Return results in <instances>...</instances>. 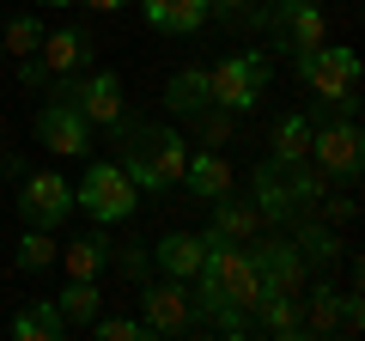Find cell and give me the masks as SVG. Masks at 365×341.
Returning a JSON list of instances; mask_svg holds the SVG:
<instances>
[{
    "label": "cell",
    "mask_w": 365,
    "mask_h": 341,
    "mask_svg": "<svg viewBox=\"0 0 365 341\" xmlns=\"http://www.w3.org/2000/svg\"><path fill=\"white\" fill-rule=\"evenodd\" d=\"M195 287V305L201 311H213V305H237V311H256L262 299V275H256V256L237 244H213L207 263H201V275L189 280Z\"/></svg>",
    "instance_id": "6da1fadb"
},
{
    "label": "cell",
    "mask_w": 365,
    "mask_h": 341,
    "mask_svg": "<svg viewBox=\"0 0 365 341\" xmlns=\"http://www.w3.org/2000/svg\"><path fill=\"white\" fill-rule=\"evenodd\" d=\"M213 244H225V238H213V232H170V238H158V250H153V263L165 268L170 280H189L201 275V263H207V250Z\"/></svg>",
    "instance_id": "7c38bea8"
},
{
    "label": "cell",
    "mask_w": 365,
    "mask_h": 341,
    "mask_svg": "<svg viewBox=\"0 0 365 341\" xmlns=\"http://www.w3.org/2000/svg\"><path fill=\"white\" fill-rule=\"evenodd\" d=\"M299 79L323 98V104H335L341 116L359 110V55H353L347 43H323V49L299 55Z\"/></svg>",
    "instance_id": "3957f363"
},
{
    "label": "cell",
    "mask_w": 365,
    "mask_h": 341,
    "mask_svg": "<svg viewBox=\"0 0 365 341\" xmlns=\"http://www.w3.org/2000/svg\"><path fill=\"white\" fill-rule=\"evenodd\" d=\"M55 263L67 268V280H98V275H104V263H110V238L91 232V238H79V244H67Z\"/></svg>",
    "instance_id": "44dd1931"
},
{
    "label": "cell",
    "mask_w": 365,
    "mask_h": 341,
    "mask_svg": "<svg viewBox=\"0 0 365 341\" xmlns=\"http://www.w3.org/2000/svg\"><path fill=\"white\" fill-rule=\"evenodd\" d=\"M43 31H49V25H43L37 13H13V19H6V31H0V49L13 55V61H19V55H37L43 49Z\"/></svg>",
    "instance_id": "cb8c5ba5"
},
{
    "label": "cell",
    "mask_w": 365,
    "mask_h": 341,
    "mask_svg": "<svg viewBox=\"0 0 365 341\" xmlns=\"http://www.w3.org/2000/svg\"><path fill=\"white\" fill-rule=\"evenodd\" d=\"M13 335L19 341H61V335H73V329H67V317H61V305H55V299H37L31 311L13 317Z\"/></svg>",
    "instance_id": "ffe728a7"
},
{
    "label": "cell",
    "mask_w": 365,
    "mask_h": 341,
    "mask_svg": "<svg viewBox=\"0 0 365 341\" xmlns=\"http://www.w3.org/2000/svg\"><path fill=\"white\" fill-rule=\"evenodd\" d=\"M140 13L153 31H165V37H195L201 25H207V0H140Z\"/></svg>",
    "instance_id": "e0dca14e"
},
{
    "label": "cell",
    "mask_w": 365,
    "mask_h": 341,
    "mask_svg": "<svg viewBox=\"0 0 365 341\" xmlns=\"http://www.w3.org/2000/svg\"><path fill=\"white\" fill-rule=\"evenodd\" d=\"M55 305H61L67 329H86L91 317L104 311V292H98V280H67V292H61V299H55Z\"/></svg>",
    "instance_id": "603a6c76"
},
{
    "label": "cell",
    "mask_w": 365,
    "mask_h": 341,
    "mask_svg": "<svg viewBox=\"0 0 365 341\" xmlns=\"http://www.w3.org/2000/svg\"><path fill=\"white\" fill-rule=\"evenodd\" d=\"M19 213H25V225L55 232V225L73 213V183H67L61 170H31L25 189H19Z\"/></svg>",
    "instance_id": "52a82bcc"
},
{
    "label": "cell",
    "mask_w": 365,
    "mask_h": 341,
    "mask_svg": "<svg viewBox=\"0 0 365 341\" xmlns=\"http://www.w3.org/2000/svg\"><path fill=\"white\" fill-rule=\"evenodd\" d=\"M110 256H116V268H122V275H128V280H146V268H153V256H146V250H116V244H110Z\"/></svg>",
    "instance_id": "f546056e"
},
{
    "label": "cell",
    "mask_w": 365,
    "mask_h": 341,
    "mask_svg": "<svg viewBox=\"0 0 365 341\" xmlns=\"http://www.w3.org/2000/svg\"><path fill=\"white\" fill-rule=\"evenodd\" d=\"M213 238H225V244H250V238L262 232V213H256V201H213V225H207Z\"/></svg>",
    "instance_id": "d6986e66"
},
{
    "label": "cell",
    "mask_w": 365,
    "mask_h": 341,
    "mask_svg": "<svg viewBox=\"0 0 365 341\" xmlns=\"http://www.w3.org/2000/svg\"><path fill=\"white\" fill-rule=\"evenodd\" d=\"M37 141L49 146L55 158H86V146H91V122L79 116L73 98H55V104L37 110Z\"/></svg>",
    "instance_id": "ba28073f"
},
{
    "label": "cell",
    "mask_w": 365,
    "mask_h": 341,
    "mask_svg": "<svg viewBox=\"0 0 365 341\" xmlns=\"http://www.w3.org/2000/svg\"><path fill=\"white\" fill-rule=\"evenodd\" d=\"M79 6H91V13H122L128 0H79Z\"/></svg>",
    "instance_id": "1f68e13d"
},
{
    "label": "cell",
    "mask_w": 365,
    "mask_h": 341,
    "mask_svg": "<svg viewBox=\"0 0 365 341\" xmlns=\"http://www.w3.org/2000/svg\"><path fill=\"white\" fill-rule=\"evenodd\" d=\"M207 104H213L207 67H177V73L165 79V110H177V116H201Z\"/></svg>",
    "instance_id": "ac0fdd59"
},
{
    "label": "cell",
    "mask_w": 365,
    "mask_h": 341,
    "mask_svg": "<svg viewBox=\"0 0 365 341\" xmlns=\"http://www.w3.org/2000/svg\"><path fill=\"white\" fill-rule=\"evenodd\" d=\"M43 6H73V0H43Z\"/></svg>",
    "instance_id": "836d02e7"
},
{
    "label": "cell",
    "mask_w": 365,
    "mask_h": 341,
    "mask_svg": "<svg viewBox=\"0 0 365 341\" xmlns=\"http://www.w3.org/2000/svg\"><path fill=\"white\" fill-rule=\"evenodd\" d=\"M213 329H220V335H250V329H256V323H250V311H237V305H213Z\"/></svg>",
    "instance_id": "f1b7e54d"
},
{
    "label": "cell",
    "mask_w": 365,
    "mask_h": 341,
    "mask_svg": "<svg viewBox=\"0 0 365 341\" xmlns=\"http://www.w3.org/2000/svg\"><path fill=\"white\" fill-rule=\"evenodd\" d=\"M37 61L49 67V73H79V67L91 61V37H86L79 25H55V31H43Z\"/></svg>",
    "instance_id": "9a60e30c"
},
{
    "label": "cell",
    "mask_w": 365,
    "mask_h": 341,
    "mask_svg": "<svg viewBox=\"0 0 365 341\" xmlns=\"http://www.w3.org/2000/svg\"><path fill=\"white\" fill-rule=\"evenodd\" d=\"M359 146L365 141H359V122H353V116L323 122V128L311 122V146H304V158L323 170L329 183H353V177H359Z\"/></svg>",
    "instance_id": "8992f818"
},
{
    "label": "cell",
    "mask_w": 365,
    "mask_h": 341,
    "mask_svg": "<svg viewBox=\"0 0 365 341\" xmlns=\"http://www.w3.org/2000/svg\"><path fill=\"white\" fill-rule=\"evenodd\" d=\"M182 158H189L182 134H170V128H134V134H122V158H116V165L134 177V189L165 195V189L182 183Z\"/></svg>",
    "instance_id": "7a4b0ae2"
},
{
    "label": "cell",
    "mask_w": 365,
    "mask_h": 341,
    "mask_svg": "<svg viewBox=\"0 0 365 341\" xmlns=\"http://www.w3.org/2000/svg\"><path fill=\"white\" fill-rule=\"evenodd\" d=\"M250 256H256L262 292H299V287H304V256H299L292 238H262Z\"/></svg>",
    "instance_id": "8fae6325"
},
{
    "label": "cell",
    "mask_w": 365,
    "mask_h": 341,
    "mask_svg": "<svg viewBox=\"0 0 365 341\" xmlns=\"http://www.w3.org/2000/svg\"><path fill=\"white\" fill-rule=\"evenodd\" d=\"M304 146H311V116L287 110L274 122V165H304Z\"/></svg>",
    "instance_id": "7402d4cb"
},
{
    "label": "cell",
    "mask_w": 365,
    "mask_h": 341,
    "mask_svg": "<svg viewBox=\"0 0 365 341\" xmlns=\"http://www.w3.org/2000/svg\"><path fill=\"white\" fill-rule=\"evenodd\" d=\"M55 256H61V250L49 244V232H43V225H25V238H19V268H25V275H43V268H55Z\"/></svg>",
    "instance_id": "d4e9b609"
},
{
    "label": "cell",
    "mask_w": 365,
    "mask_h": 341,
    "mask_svg": "<svg viewBox=\"0 0 365 341\" xmlns=\"http://www.w3.org/2000/svg\"><path fill=\"white\" fill-rule=\"evenodd\" d=\"M292 244H299V256H304V263H335V256H341V238L329 232V225H304V232L292 238Z\"/></svg>",
    "instance_id": "4316f807"
},
{
    "label": "cell",
    "mask_w": 365,
    "mask_h": 341,
    "mask_svg": "<svg viewBox=\"0 0 365 341\" xmlns=\"http://www.w3.org/2000/svg\"><path fill=\"white\" fill-rule=\"evenodd\" d=\"M268 25H274V37H280V49H287L292 61L329 43V13L317 6V0H299V6H280V13H268Z\"/></svg>",
    "instance_id": "9c48e42d"
},
{
    "label": "cell",
    "mask_w": 365,
    "mask_h": 341,
    "mask_svg": "<svg viewBox=\"0 0 365 341\" xmlns=\"http://www.w3.org/2000/svg\"><path fill=\"white\" fill-rule=\"evenodd\" d=\"M268 79H274V61L262 49H244V55H225V61L207 67V92H213V104H220V110L244 116V110L262 104Z\"/></svg>",
    "instance_id": "277c9868"
},
{
    "label": "cell",
    "mask_w": 365,
    "mask_h": 341,
    "mask_svg": "<svg viewBox=\"0 0 365 341\" xmlns=\"http://www.w3.org/2000/svg\"><path fill=\"white\" fill-rule=\"evenodd\" d=\"M0 61H6V49H0Z\"/></svg>",
    "instance_id": "e575fe53"
},
{
    "label": "cell",
    "mask_w": 365,
    "mask_h": 341,
    "mask_svg": "<svg viewBox=\"0 0 365 341\" xmlns=\"http://www.w3.org/2000/svg\"><path fill=\"white\" fill-rule=\"evenodd\" d=\"M182 189H189L195 201H220V195H232V158H220L213 146L189 153V158H182Z\"/></svg>",
    "instance_id": "5bb4252c"
},
{
    "label": "cell",
    "mask_w": 365,
    "mask_h": 341,
    "mask_svg": "<svg viewBox=\"0 0 365 341\" xmlns=\"http://www.w3.org/2000/svg\"><path fill=\"white\" fill-rule=\"evenodd\" d=\"M250 189H256V213H262V225H280L299 201H292V183H287V165H256V177H250Z\"/></svg>",
    "instance_id": "2e32d148"
},
{
    "label": "cell",
    "mask_w": 365,
    "mask_h": 341,
    "mask_svg": "<svg viewBox=\"0 0 365 341\" xmlns=\"http://www.w3.org/2000/svg\"><path fill=\"white\" fill-rule=\"evenodd\" d=\"M335 317H341V292L335 287H317L311 292V311H304V335H329Z\"/></svg>",
    "instance_id": "484cf974"
},
{
    "label": "cell",
    "mask_w": 365,
    "mask_h": 341,
    "mask_svg": "<svg viewBox=\"0 0 365 341\" xmlns=\"http://www.w3.org/2000/svg\"><path fill=\"white\" fill-rule=\"evenodd\" d=\"M134 177L116 165V158H91L86 165V177L73 183V208H86V220H98V225H116V220H128L134 213Z\"/></svg>",
    "instance_id": "5b68a950"
},
{
    "label": "cell",
    "mask_w": 365,
    "mask_h": 341,
    "mask_svg": "<svg viewBox=\"0 0 365 341\" xmlns=\"http://www.w3.org/2000/svg\"><path fill=\"white\" fill-rule=\"evenodd\" d=\"M280 6H299V0H274V13H280Z\"/></svg>",
    "instance_id": "d6a6232c"
},
{
    "label": "cell",
    "mask_w": 365,
    "mask_h": 341,
    "mask_svg": "<svg viewBox=\"0 0 365 341\" xmlns=\"http://www.w3.org/2000/svg\"><path fill=\"white\" fill-rule=\"evenodd\" d=\"M140 323L146 335H182V329L195 323V299L182 280H158V287L140 292Z\"/></svg>",
    "instance_id": "30bf717a"
},
{
    "label": "cell",
    "mask_w": 365,
    "mask_h": 341,
    "mask_svg": "<svg viewBox=\"0 0 365 341\" xmlns=\"http://www.w3.org/2000/svg\"><path fill=\"white\" fill-rule=\"evenodd\" d=\"M91 335H104V341H140L146 335V323H140V317H104V311H98V317H91Z\"/></svg>",
    "instance_id": "83f0119b"
},
{
    "label": "cell",
    "mask_w": 365,
    "mask_h": 341,
    "mask_svg": "<svg viewBox=\"0 0 365 341\" xmlns=\"http://www.w3.org/2000/svg\"><path fill=\"white\" fill-rule=\"evenodd\" d=\"M73 104L91 128H122V79L116 73H79Z\"/></svg>",
    "instance_id": "4fadbf2b"
},
{
    "label": "cell",
    "mask_w": 365,
    "mask_h": 341,
    "mask_svg": "<svg viewBox=\"0 0 365 341\" xmlns=\"http://www.w3.org/2000/svg\"><path fill=\"white\" fill-rule=\"evenodd\" d=\"M13 73H19V86H31V92H43V86H49V67H43L37 55H19Z\"/></svg>",
    "instance_id": "4dcf8cb0"
}]
</instances>
